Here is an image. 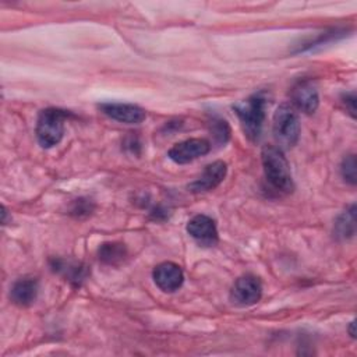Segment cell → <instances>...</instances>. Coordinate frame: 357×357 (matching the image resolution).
Here are the masks:
<instances>
[{"instance_id":"cell-1","label":"cell","mask_w":357,"mask_h":357,"mask_svg":"<svg viewBox=\"0 0 357 357\" xmlns=\"http://www.w3.org/2000/svg\"><path fill=\"white\" fill-rule=\"evenodd\" d=\"M261 159L268 184L278 192H291L294 190V183L282 149L273 145H265L261 151Z\"/></svg>"},{"instance_id":"cell-2","label":"cell","mask_w":357,"mask_h":357,"mask_svg":"<svg viewBox=\"0 0 357 357\" xmlns=\"http://www.w3.org/2000/svg\"><path fill=\"white\" fill-rule=\"evenodd\" d=\"M265 98L262 93H254L247 99L233 105V110L238 117L245 137L255 142L259 139L265 120Z\"/></svg>"},{"instance_id":"cell-3","label":"cell","mask_w":357,"mask_h":357,"mask_svg":"<svg viewBox=\"0 0 357 357\" xmlns=\"http://www.w3.org/2000/svg\"><path fill=\"white\" fill-rule=\"evenodd\" d=\"M68 112L57 107H47L40 110L36 120V139L42 148H52L57 145L64 135V121Z\"/></svg>"},{"instance_id":"cell-4","label":"cell","mask_w":357,"mask_h":357,"mask_svg":"<svg viewBox=\"0 0 357 357\" xmlns=\"http://www.w3.org/2000/svg\"><path fill=\"white\" fill-rule=\"evenodd\" d=\"M272 130L280 148H291L297 144L300 137V121L293 106L283 103L276 109Z\"/></svg>"},{"instance_id":"cell-5","label":"cell","mask_w":357,"mask_h":357,"mask_svg":"<svg viewBox=\"0 0 357 357\" xmlns=\"http://www.w3.org/2000/svg\"><path fill=\"white\" fill-rule=\"evenodd\" d=\"M262 296L261 280L254 275H243L231 286L230 301L237 307H250L257 304Z\"/></svg>"},{"instance_id":"cell-6","label":"cell","mask_w":357,"mask_h":357,"mask_svg":"<svg viewBox=\"0 0 357 357\" xmlns=\"http://www.w3.org/2000/svg\"><path fill=\"white\" fill-rule=\"evenodd\" d=\"M211 151V144L205 138H190L170 148L169 158L177 165L190 163Z\"/></svg>"},{"instance_id":"cell-7","label":"cell","mask_w":357,"mask_h":357,"mask_svg":"<svg viewBox=\"0 0 357 357\" xmlns=\"http://www.w3.org/2000/svg\"><path fill=\"white\" fill-rule=\"evenodd\" d=\"M99 109L107 117L126 124H139L146 117V112L141 106L134 103L106 102V103H100Z\"/></svg>"},{"instance_id":"cell-8","label":"cell","mask_w":357,"mask_h":357,"mask_svg":"<svg viewBox=\"0 0 357 357\" xmlns=\"http://www.w3.org/2000/svg\"><path fill=\"white\" fill-rule=\"evenodd\" d=\"M152 278L155 284L165 293H173L178 290L184 282V273L181 268L170 261L159 264L153 269Z\"/></svg>"},{"instance_id":"cell-9","label":"cell","mask_w":357,"mask_h":357,"mask_svg":"<svg viewBox=\"0 0 357 357\" xmlns=\"http://www.w3.org/2000/svg\"><path fill=\"white\" fill-rule=\"evenodd\" d=\"M188 234L201 245L212 247L218 243V229L215 220L206 215H195L187 223Z\"/></svg>"},{"instance_id":"cell-10","label":"cell","mask_w":357,"mask_h":357,"mask_svg":"<svg viewBox=\"0 0 357 357\" xmlns=\"http://www.w3.org/2000/svg\"><path fill=\"white\" fill-rule=\"evenodd\" d=\"M227 173V166L222 160H216L209 163L202 174L195 178L192 183L188 184V190L191 192H206L213 188H216L226 177Z\"/></svg>"},{"instance_id":"cell-11","label":"cell","mask_w":357,"mask_h":357,"mask_svg":"<svg viewBox=\"0 0 357 357\" xmlns=\"http://www.w3.org/2000/svg\"><path fill=\"white\" fill-rule=\"evenodd\" d=\"M293 105L305 114H311L318 109L319 95L318 89L310 79L298 81L291 89Z\"/></svg>"},{"instance_id":"cell-12","label":"cell","mask_w":357,"mask_h":357,"mask_svg":"<svg viewBox=\"0 0 357 357\" xmlns=\"http://www.w3.org/2000/svg\"><path fill=\"white\" fill-rule=\"evenodd\" d=\"M39 284L35 278H21L10 289V298L20 307L31 305L38 297Z\"/></svg>"},{"instance_id":"cell-13","label":"cell","mask_w":357,"mask_h":357,"mask_svg":"<svg viewBox=\"0 0 357 357\" xmlns=\"http://www.w3.org/2000/svg\"><path fill=\"white\" fill-rule=\"evenodd\" d=\"M52 268L61 273L64 278H67L70 282H74L75 284H79L85 276H86V269L81 264L75 262H68L64 259H53Z\"/></svg>"},{"instance_id":"cell-14","label":"cell","mask_w":357,"mask_h":357,"mask_svg":"<svg viewBox=\"0 0 357 357\" xmlns=\"http://www.w3.org/2000/svg\"><path fill=\"white\" fill-rule=\"evenodd\" d=\"M356 231V205H350L336 220L335 233L340 238H350Z\"/></svg>"},{"instance_id":"cell-15","label":"cell","mask_w":357,"mask_h":357,"mask_svg":"<svg viewBox=\"0 0 357 357\" xmlns=\"http://www.w3.org/2000/svg\"><path fill=\"white\" fill-rule=\"evenodd\" d=\"M98 255L102 262L116 265L124 259V257L127 255V250L121 243H105L99 247Z\"/></svg>"},{"instance_id":"cell-16","label":"cell","mask_w":357,"mask_h":357,"mask_svg":"<svg viewBox=\"0 0 357 357\" xmlns=\"http://www.w3.org/2000/svg\"><path fill=\"white\" fill-rule=\"evenodd\" d=\"M340 174L346 183L351 185L356 184V156L353 153L343 158L340 163Z\"/></svg>"},{"instance_id":"cell-17","label":"cell","mask_w":357,"mask_h":357,"mask_svg":"<svg viewBox=\"0 0 357 357\" xmlns=\"http://www.w3.org/2000/svg\"><path fill=\"white\" fill-rule=\"evenodd\" d=\"M342 103L344 105V107L350 113V116L354 119L356 117V92L343 93Z\"/></svg>"},{"instance_id":"cell-18","label":"cell","mask_w":357,"mask_h":357,"mask_svg":"<svg viewBox=\"0 0 357 357\" xmlns=\"http://www.w3.org/2000/svg\"><path fill=\"white\" fill-rule=\"evenodd\" d=\"M86 201H82V199H77L75 201V206L73 208V212H77L78 215H81L82 212L84 213H88V212H91V206H89V204H86L85 206H84V204H85Z\"/></svg>"},{"instance_id":"cell-19","label":"cell","mask_w":357,"mask_h":357,"mask_svg":"<svg viewBox=\"0 0 357 357\" xmlns=\"http://www.w3.org/2000/svg\"><path fill=\"white\" fill-rule=\"evenodd\" d=\"M349 331H350L351 337H354V336H356V335H354V321H351V322H350V329H349Z\"/></svg>"}]
</instances>
